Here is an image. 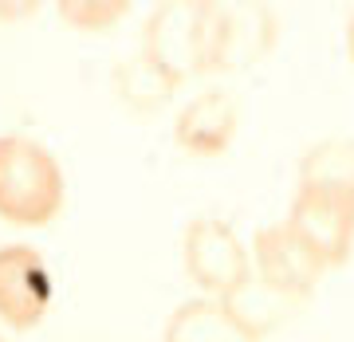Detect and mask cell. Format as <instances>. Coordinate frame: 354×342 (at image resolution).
<instances>
[{"label":"cell","mask_w":354,"mask_h":342,"mask_svg":"<svg viewBox=\"0 0 354 342\" xmlns=\"http://www.w3.org/2000/svg\"><path fill=\"white\" fill-rule=\"evenodd\" d=\"M225 4L213 0H162L142 28V55L169 67L181 83L193 75H216Z\"/></svg>","instance_id":"obj_1"},{"label":"cell","mask_w":354,"mask_h":342,"mask_svg":"<svg viewBox=\"0 0 354 342\" xmlns=\"http://www.w3.org/2000/svg\"><path fill=\"white\" fill-rule=\"evenodd\" d=\"M67 185L55 153L24 134H0V220L44 228L64 209Z\"/></svg>","instance_id":"obj_2"},{"label":"cell","mask_w":354,"mask_h":342,"mask_svg":"<svg viewBox=\"0 0 354 342\" xmlns=\"http://www.w3.org/2000/svg\"><path fill=\"white\" fill-rule=\"evenodd\" d=\"M181 260H185V276L209 299H221L252 276V256L241 244L236 228L221 216H193L185 225Z\"/></svg>","instance_id":"obj_3"},{"label":"cell","mask_w":354,"mask_h":342,"mask_svg":"<svg viewBox=\"0 0 354 342\" xmlns=\"http://www.w3.org/2000/svg\"><path fill=\"white\" fill-rule=\"evenodd\" d=\"M327 267H339L351 260L354 248V197L346 193L295 185V197L283 216Z\"/></svg>","instance_id":"obj_4"},{"label":"cell","mask_w":354,"mask_h":342,"mask_svg":"<svg viewBox=\"0 0 354 342\" xmlns=\"http://www.w3.org/2000/svg\"><path fill=\"white\" fill-rule=\"evenodd\" d=\"M51 307V272L44 256L28 244L0 248V323L12 330H32Z\"/></svg>","instance_id":"obj_5"},{"label":"cell","mask_w":354,"mask_h":342,"mask_svg":"<svg viewBox=\"0 0 354 342\" xmlns=\"http://www.w3.org/2000/svg\"><path fill=\"white\" fill-rule=\"evenodd\" d=\"M252 264L256 276L276 283L279 292H291L299 299H311V292L319 287V279L327 276V264L311 252V244L288 225H268L256 232L252 240Z\"/></svg>","instance_id":"obj_6"},{"label":"cell","mask_w":354,"mask_h":342,"mask_svg":"<svg viewBox=\"0 0 354 342\" xmlns=\"http://www.w3.org/2000/svg\"><path fill=\"white\" fill-rule=\"evenodd\" d=\"M236 126H241V106L228 91H201L197 99L181 106L174 122L177 146L193 158H221V153L236 142Z\"/></svg>","instance_id":"obj_7"},{"label":"cell","mask_w":354,"mask_h":342,"mask_svg":"<svg viewBox=\"0 0 354 342\" xmlns=\"http://www.w3.org/2000/svg\"><path fill=\"white\" fill-rule=\"evenodd\" d=\"M216 303L225 307V315L244 334H252L256 342H264L272 330H279L283 323H291V319L299 315L307 307V299H299V295H291V292H279L276 283H268V279H260L252 272L244 283H236L228 295H221Z\"/></svg>","instance_id":"obj_8"},{"label":"cell","mask_w":354,"mask_h":342,"mask_svg":"<svg viewBox=\"0 0 354 342\" xmlns=\"http://www.w3.org/2000/svg\"><path fill=\"white\" fill-rule=\"evenodd\" d=\"M279 16L272 4H225V24H221V71H241V67L260 64L276 48Z\"/></svg>","instance_id":"obj_9"},{"label":"cell","mask_w":354,"mask_h":342,"mask_svg":"<svg viewBox=\"0 0 354 342\" xmlns=\"http://www.w3.org/2000/svg\"><path fill=\"white\" fill-rule=\"evenodd\" d=\"M111 87H114V99L122 102L127 111L158 114L165 102L177 95L181 79H177L169 67H162L158 59H150V55H142L138 51V55H127L122 64H114Z\"/></svg>","instance_id":"obj_10"},{"label":"cell","mask_w":354,"mask_h":342,"mask_svg":"<svg viewBox=\"0 0 354 342\" xmlns=\"http://www.w3.org/2000/svg\"><path fill=\"white\" fill-rule=\"evenodd\" d=\"M162 342H256V339L244 334L216 299L197 295V299H185L181 307H174V315L165 319Z\"/></svg>","instance_id":"obj_11"},{"label":"cell","mask_w":354,"mask_h":342,"mask_svg":"<svg viewBox=\"0 0 354 342\" xmlns=\"http://www.w3.org/2000/svg\"><path fill=\"white\" fill-rule=\"evenodd\" d=\"M299 185L354 197V138H323L299 158Z\"/></svg>","instance_id":"obj_12"},{"label":"cell","mask_w":354,"mask_h":342,"mask_svg":"<svg viewBox=\"0 0 354 342\" xmlns=\"http://www.w3.org/2000/svg\"><path fill=\"white\" fill-rule=\"evenodd\" d=\"M130 12V0H59L55 16L75 32H111Z\"/></svg>","instance_id":"obj_13"},{"label":"cell","mask_w":354,"mask_h":342,"mask_svg":"<svg viewBox=\"0 0 354 342\" xmlns=\"http://www.w3.org/2000/svg\"><path fill=\"white\" fill-rule=\"evenodd\" d=\"M39 4H0V20H20V16H32Z\"/></svg>","instance_id":"obj_14"},{"label":"cell","mask_w":354,"mask_h":342,"mask_svg":"<svg viewBox=\"0 0 354 342\" xmlns=\"http://www.w3.org/2000/svg\"><path fill=\"white\" fill-rule=\"evenodd\" d=\"M342 44H346V59L354 64V8L346 16V24H342Z\"/></svg>","instance_id":"obj_15"},{"label":"cell","mask_w":354,"mask_h":342,"mask_svg":"<svg viewBox=\"0 0 354 342\" xmlns=\"http://www.w3.org/2000/svg\"><path fill=\"white\" fill-rule=\"evenodd\" d=\"M0 342H8V339H4V334H0Z\"/></svg>","instance_id":"obj_16"}]
</instances>
